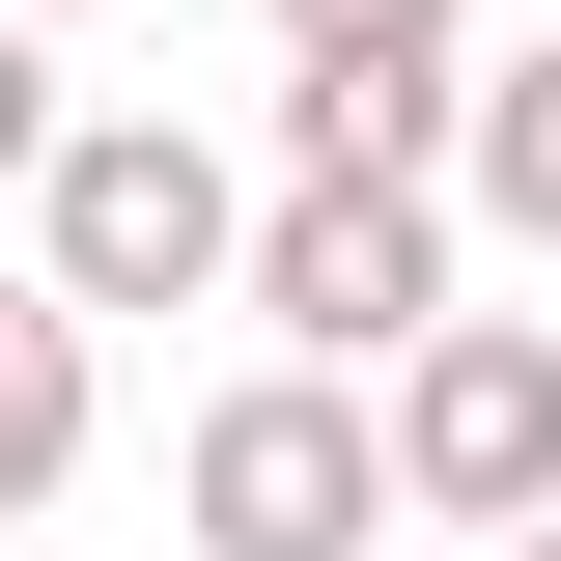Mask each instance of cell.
Listing matches in <instances>:
<instances>
[{
    "label": "cell",
    "instance_id": "obj_10",
    "mask_svg": "<svg viewBox=\"0 0 561 561\" xmlns=\"http://www.w3.org/2000/svg\"><path fill=\"white\" fill-rule=\"evenodd\" d=\"M505 561H561V505H534V534H505Z\"/></svg>",
    "mask_w": 561,
    "mask_h": 561
},
{
    "label": "cell",
    "instance_id": "obj_9",
    "mask_svg": "<svg viewBox=\"0 0 561 561\" xmlns=\"http://www.w3.org/2000/svg\"><path fill=\"white\" fill-rule=\"evenodd\" d=\"M57 169V57H28V0H0V197Z\"/></svg>",
    "mask_w": 561,
    "mask_h": 561
},
{
    "label": "cell",
    "instance_id": "obj_8",
    "mask_svg": "<svg viewBox=\"0 0 561 561\" xmlns=\"http://www.w3.org/2000/svg\"><path fill=\"white\" fill-rule=\"evenodd\" d=\"M280 57H478V0H280Z\"/></svg>",
    "mask_w": 561,
    "mask_h": 561
},
{
    "label": "cell",
    "instance_id": "obj_3",
    "mask_svg": "<svg viewBox=\"0 0 561 561\" xmlns=\"http://www.w3.org/2000/svg\"><path fill=\"white\" fill-rule=\"evenodd\" d=\"M169 505H197V561H365V534H393V421H365V365H253V393H197Z\"/></svg>",
    "mask_w": 561,
    "mask_h": 561
},
{
    "label": "cell",
    "instance_id": "obj_12",
    "mask_svg": "<svg viewBox=\"0 0 561 561\" xmlns=\"http://www.w3.org/2000/svg\"><path fill=\"white\" fill-rule=\"evenodd\" d=\"M0 309H28V253H0Z\"/></svg>",
    "mask_w": 561,
    "mask_h": 561
},
{
    "label": "cell",
    "instance_id": "obj_5",
    "mask_svg": "<svg viewBox=\"0 0 561 561\" xmlns=\"http://www.w3.org/2000/svg\"><path fill=\"white\" fill-rule=\"evenodd\" d=\"M478 57H280V169H449Z\"/></svg>",
    "mask_w": 561,
    "mask_h": 561
},
{
    "label": "cell",
    "instance_id": "obj_6",
    "mask_svg": "<svg viewBox=\"0 0 561 561\" xmlns=\"http://www.w3.org/2000/svg\"><path fill=\"white\" fill-rule=\"evenodd\" d=\"M449 197H478L505 253H561V57H478V113H449Z\"/></svg>",
    "mask_w": 561,
    "mask_h": 561
},
{
    "label": "cell",
    "instance_id": "obj_1",
    "mask_svg": "<svg viewBox=\"0 0 561 561\" xmlns=\"http://www.w3.org/2000/svg\"><path fill=\"white\" fill-rule=\"evenodd\" d=\"M225 253H253V169L197 113H57V169H28V280L57 309H225Z\"/></svg>",
    "mask_w": 561,
    "mask_h": 561
},
{
    "label": "cell",
    "instance_id": "obj_4",
    "mask_svg": "<svg viewBox=\"0 0 561 561\" xmlns=\"http://www.w3.org/2000/svg\"><path fill=\"white\" fill-rule=\"evenodd\" d=\"M225 309H280V365H393L449 309V169H280L253 253H225Z\"/></svg>",
    "mask_w": 561,
    "mask_h": 561
},
{
    "label": "cell",
    "instance_id": "obj_2",
    "mask_svg": "<svg viewBox=\"0 0 561 561\" xmlns=\"http://www.w3.org/2000/svg\"><path fill=\"white\" fill-rule=\"evenodd\" d=\"M365 421H393L421 534H534L561 505V309H421V337L365 365Z\"/></svg>",
    "mask_w": 561,
    "mask_h": 561
},
{
    "label": "cell",
    "instance_id": "obj_7",
    "mask_svg": "<svg viewBox=\"0 0 561 561\" xmlns=\"http://www.w3.org/2000/svg\"><path fill=\"white\" fill-rule=\"evenodd\" d=\"M57 478H84V309L28 280L0 309V505H57Z\"/></svg>",
    "mask_w": 561,
    "mask_h": 561
},
{
    "label": "cell",
    "instance_id": "obj_11",
    "mask_svg": "<svg viewBox=\"0 0 561 561\" xmlns=\"http://www.w3.org/2000/svg\"><path fill=\"white\" fill-rule=\"evenodd\" d=\"M28 28H84V0H28Z\"/></svg>",
    "mask_w": 561,
    "mask_h": 561
}]
</instances>
